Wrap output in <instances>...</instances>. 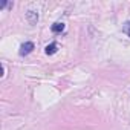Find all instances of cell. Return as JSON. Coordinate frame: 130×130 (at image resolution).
Listing matches in <instances>:
<instances>
[{
    "label": "cell",
    "instance_id": "1",
    "mask_svg": "<svg viewBox=\"0 0 130 130\" xmlns=\"http://www.w3.org/2000/svg\"><path fill=\"white\" fill-rule=\"evenodd\" d=\"M32 49H34V43L26 41V43H23V44L20 46V55H28V54L32 52Z\"/></svg>",
    "mask_w": 130,
    "mask_h": 130
},
{
    "label": "cell",
    "instance_id": "2",
    "mask_svg": "<svg viewBox=\"0 0 130 130\" xmlns=\"http://www.w3.org/2000/svg\"><path fill=\"white\" fill-rule=\"evenodd\" d=\"M52 32H55V34H60V32H63L64 31V23H60V22H57V23H54L52 25Z\"/></svg>",
    "mask_w": 130,
    "mask_h": 130
},
{
    "label": "cell",
    "instance_id": "3",
    "mask_svg": "<svg viewBox=\"0 0 130 130\" xmlns=\"http://www.w3.org/2000/svg\"><path fill=\"white\" fill-rule=\"evenodd\" d=\"M57 49H58L57 43H51V44L46 46V54H47V55H54V54L57 52Z\"/></svg>",
    "mask_w": 130,
    "mask_h": 130
},
{
    "label": "cell",
    "instance_id": "4",
    "mask_svg": "<svg viewBox=\"0 0 130 130\" xmlns=\"http://www.w3.org/2000/svg\"><path fill=\"white\" fill-rule=\"evenodd\" d=\"M28 17H29L31 23H35V22H37V19H38V14H37V12H34V11H29V12H28Z\"/></svg>",
    "mask_w": 130,
    "mask_h": 130
},
{
    "label": "cell",
    "instance_id": "5",
    "mask_svg": "<svg viewBox=\"0 0 130 130\" xmlns=\"http://www.w3.org/2000/svg\"><path fill=\"white\" fill-rule=\"evenodd\" d=\"M122 31H124V32H125V34H127L128 37H130V22H127V23L124 25V28H122Z\"/></svg>",
    "mask_w": 130,
    "mask_h": 130
},
{
    "label": "cell",
    "instance_id": "6",
    "mask_svg": "<svg viewBox=\"0 0 130 130\" xmlns=\"http://www.w3.org/2000/svg\"><path fill=\"white\" fill-rule=\"evenodd\" d=\"M6 5H8V3H6V2H5V0H3V2H0V8H5V6H6Z\"/></svg>",
    "mask_w": 130,
    "mask_h": 130
}]
</instances>
